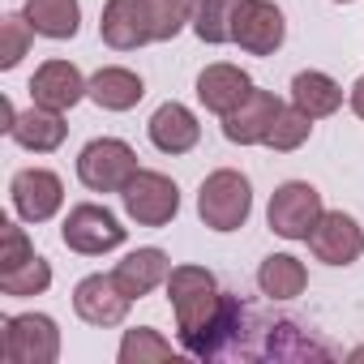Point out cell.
Masks as SVG:
<instances>
[{
  "label": "cell",
  "mask_w": 364,
  "mask_h": 364,
  "mask_svg": "<svg viewBox=\"0 0 364 364\" xmlns=\"http://www.w3.org/2000/svg\"><path fill=\"white\" fill-rule=\"evenodd\" d=\"M253 215V185L236 167H219L198 189V219L210 232H240Z\"/></svg>",
  "instance_id": "6da1fadb"
},
{
  "label": "cell",
  "mask_w": 364,
  "mask_h": 364,
  "mask_svg": "<svg viewBox=\"0 0 364 364\" xmlns=\"http://www.w3.org/2000/svg\"><path fill=\"white\" fill-rule=\"evenodd\" d=\"M0 351L9 364H56L60 360V326L48 313H18L0 321Z\"/></svg>",
  "instance_id": "7a4b0ae2"
},
{
  "label": "cell",
  "mask_w": 364,
  "mask_h": 364,
  "mask_svg": "<svg viewBox=\"0 0 364 364\" xmlns=\"http://www.w3.org/2000/svg\"><path fill=\"white\" fill-rule=\"evenodd\" d=\"M137 176V150L120 137H95L77 154V180L90 193H120Z\"/></svg>",
  "instance_id": "3957f363"
},
{
  "label": "cell",
  "mask_w": 364,
  "mask_h": 364,
  "mask_svg": "<svg viewBox=\"0 0 364 364\" xmlns=\"http://www.w3.org/2000/svg\"><path fill=\"white\" fill-rule=\"evenodd\" d=\"M120 202H124V215L137 228H167L180 215L176 180L163 176V171H150V167H137V176L120 189Z\"/></svg>",
  "instance_id": "277c9868"
},
{
  "label": "cell",
  "mask_w": 364,
  "mask_h": 364,
  "mask_svg": "<svg viewBox=\"0 0 364 364\" xmlns=\"http://www.w3.org/2000/svg\"><path fill=\"white\" fill-rule=\"evenodd\" d=\"M321 215H326L321 193L309 185V180H283V185L270 193V206H266V223L283 240H309V232L317 228Z\"/></svg>",
  "instance_id": "5b68a950"
},
{
  "label": "cell",
  "mask_w": 364,
  "mask_h": 364,
  "mask_svg": "<svg viewBox=\"0 0 364 364\" xmlns=\"http://www.w3.org/2000/svg\"><path fill=\"white\" fill-rule=\"evenodd\" d=\"M124 236H129V232L120 228V219H116L107 206H95V202L73 206V210L65 215V223H60L65 249H73V253H82V257H103V253L120 249Z\"/></svg>",
  "instance_id": "8992f818"
},
{
  "label": "cell",
  "mask_w": 364,
  "mask_h": 364,
  "mask_svg": "<svg viewBox=\"0 0 364 364\" xmlns=\"http://www.w3.org/2000/svg\"><path fill=\"white\" fill-rule=\"evenodd\" d=\"M9 198L22 223H48L65 206V180L52 167H22L9 180Z\"/></svg>",
  "instance_id": "52a82bcc"
},
{
  "label": "cell",
  "mask_w": 364,
  "mask_h": 364,
  "mask_svg": "<svg viewBox=\"0 0 364 364\" xmlns=\"http://www.w3.org/2000/svg\"><path fill=\"white\" fill-rule=\"evenodd\" d=\"M287 39V22L283 9L274 0H240V14H236V35L232 43L249 56H274Z\"/></svg>",
  "instance_id": "ba28073f"
},
{
  "label": "cell",
  "mask_w": 364,
  "mask_h": 364,
  "mask_svg": "<svg viewBox=\"0 0 364 364\" xmlns=\"http://www.w3.org/2000/svg\"><path fill=\"white\" fill-rule=\"evenodd\" d=\"M129 304L133 296H124V287L116 283V274H86L77 287H73V313L86 321V326H120L129 317Z\"/></svg>",
  "instance_id": "9c48e42d"
},
{
  "label": "cell",
  "mask_w": 364,
  "mask_h": 364,
  "mask_svg": "<svg viewBox=\"0 0 364 364\" xmlns=\"http://www.w3.org/2000/svg\"><path fill=\"white\" fill-rule=\"evenodd\" d=\"M309 249L326 266H351L364 253V228L347 210H326L317 219V228L309 232Z\"/></svg>",
  "instance_id": "30bf717a"
},
{
  "label": "cell",
  "mask_w": 364,
  "mask_h": 364,
  "mask_svg": "<svg viewBox=\"0 0 364 364\" xmlns=\"http://www.w3.org/2000/svg\"><path fill=\"white\" fill-rule=\"evenodd\" d=\"M90 90V77H82V69L73 60H43L31 77V103L52 107V112H69L77 107Z\"/></svg>",
  "instance_id": "8fae6325"
},
{
  "label": "cell",
  "mask_w": 364,
  "mask_h": 364,
  "mask_svg": "<svg viewBox=\"0 0 364 364\" xmlns=\"http://www.w3.org/2000/svg\"><path fill=\"white\" fill-rule=\"evenodd\" d=\"M99 35H103V43L116 48V52H137V48L154 43L146 0H103Z\"/></svg>",
  "instance_id": "7c38bea8"
},
{
  "label": "cell",
  "mask_w": 364,
  "mask_h": 364,
  "mask_svg": "<svg viewBox=\"0 0 364 364\" xmlns=\"http://www.w3.org/2000/svg\"><path fill=\"white\" fill-rule=\"evenodd\" d=\"M283 112V103L274 99V90H249V99L223 116V137L232 146H266V133L274 124V116Z\"/></svg>",
  "instance_id": "4fadbf2b"
},
{
  "label": "cell",
  "mask_w": 364,
  "mask_h": 364,
  "mask_svg": "<svg viewBox=\"0 0 364 364\" xmlns=\"http://www.w3.org/2000/svg\"><path fill=\"white\" fill-rule=\"evenodd\" d=\"M249 90H253V77H249L240 65L219 60V65H206V69L198 73V103H202L206 112H215V116L236 112V107L249 99Z\"/></svg>",
  "instance_id": "5bb4252c"
},
{
  "label": "cell",
  "mask_w": 364,
  "mask_h": 364,
  "mask_svg": "<svg viewBox=\"0 0 364 364\" xmlns=\"http://www.w3.org/2000/svg\"><path fill=\"white\" fill-rule=\"evenodd\" d=\"M146 133H150L154 150H163V154H189V150L202 141V124H198V116H193L185 103H176V99H167V103L154 107Z\"/></svg>",
  "instance_id": "9a60e30c"
},
{
  "label": "cell",
  "mask_w": 364,
  "mask_h": 364,
  "mask_svg": "<svg viewBox=\"0 0 364 364\" xmlns=\"http://www.w3.org/2000/svg\"><path fill=\"white\" fill-rule=\"evenodd\" d=\"M112 274H116V283L124 287V296L141 300V296H150L154 287H163V283H167L171 262H167V253H163V249L146 245V249L124 253V257L116 262V270H112Z\"/></svg>",
  "instance_id": "2e32d148"
},
{
  "label": "cell",
  "mask_w": 364,
  "mask_h": 364,
  "mask_svg": "<svg viewBox=\"0 0 364 364\" xmlns=\"http://www.w3.org/2000/svg\"><path fill=\"white\" fill-rule=\"evenodd\" d=\"M9 137L22 146V150H35V154H52L65 146L69 137V124H65V112H52V107H39L31 103V112H18Z\"/></svg>",
  "instance_id": "e0dca14e"
},
{
  "label": "cell",
  "mask_w": 364,
  "mask_h": 364,
  "mask_svg": "<svg viewBox=\"0 0 364 364\" xmlns=\"http://www.w3.org/2000/svg\"><path fill=\"white\" fill-rule=\"evenodd\" d=\"M103 112H129V107H137L141 103V95H146V82L133 73V69H124V65H107V69H99L95 77H90V90H86Z\"/></svg>",
  "instance_id": "ac0fdd59"
},
{
  "label": "cell",
  "mask_w": 364,
  "mask_h": 364,
  "mask_svg": "<svg viewBox=\"0 0 364 364\" xmlns=\"http://www.w3.org/2000/svg\"><path fill=\"white\" fill-rule=\"evenodd\" d=\"M291 103L300 112H309L313 120H326L343 107V86L321 69H304V73L291 77Z\"/></svg>",
  "instance_id": "d6986e66"
},
{
  "label": "cell",
  "mask_w": 364,
  "mask_h": 364,
  "mask_svg": "<svg viewBox=\"0 0 364 364\" xmlns=\"http://www.w3.org/2000/svg\"><path fill=\"white\" fill-rule=\"evenodd\" d=\"M22 14L43 39H73L82 31V0H26Z\"/></svg>",
  "instance_id": "ffe728a7"
},
{
  "label": "cell",
  "mask_w": 364,
  "mask_h": 364,
  "mask_svg": "<svg viewBox=\"0 0 364 364\" xmlns=\"http://www.w3.org/2000/svg\"><path fill=\"white\" fill-rule=\"evenodd\" d=\"M257 287H262V296H270V300H296V296H304V287H309V270H304V262L291 257V253H270V257L257 266Z\"/></svg>",
  "instance_id": "44dd1931"
},
{
  "label": "cell",
  "mask_w": 364,
  "mask_h": 364,
  "mask_svg": "<svg viewBox=\"0 0 364 364\" xmlns=\"http://www.w3.org/2000/svg\"><path fill=\"white\" fill-rule=\"evenodd\" d=\"M236 14H240V0H198V14H193V35L210 48L232 43L236 35Z\"/></svg>",
  "instance_id": "7402d4cb"
},
{
  "label": "cell",
  "mask_w": 364,
  "mask_h": 364,
  "mask_svg": "<svg viewBox=\"0 0 364 364\" xmlns=\"http://www.w3.org/2000/svg\"><path fill=\"white\" fill-rule=\"evenodd\" d=\"M150 9V31H154V43H171L185 26H193V14H198V0H146Z\"/></svg>",
  "instance_id": "603a6c76"
},
{
  "label": "cell",
  "mask_w": 364,
  "mask_h": 364,
  "mask_svg": "<svg viewBox=\"0 0 364 364\" xmlns=\"http://www.w3.org/2000/svg\"><path fill=\"white\" fill-rule=\"evenodd\" d=\"M309 137H313V116L300 112L296 103H291V107L283 103V112L274 116V124H270V133H266V146L279 150V154H291V150H300Z\"/></svg>",
  "instance_id": "cb8c5ba5"
},
{
  "label": "cell",
  "mask_w": 364,
  "mask_h": 364,
  "mask_svg": "<svg viewBox=\"0 0 364 364\" xmlns=\"http://www.w3.org/2000/svg\"><path fill=\"white\" fill-rule=\"evenodd\" d=\"M116 355H120V364H159V360H171L176 351L154 326H137V330H124Z\"/></svg>",
  "instance_id": "d4e9b609"
},
{
  "label": "cell",
  "mask_w": 364,
  "mask_h": 364,
  "mask_svg": "<svg viewBox=\"0 0 364 364\" xmlns=\"http://www.w3.org/2000/svg\"><path fill=\"white\" fill-rule=\"evenodd\" d=\"M52 287V266H48V257H26L18 270H5L0 274V291L5 296H14V300H26V296H43Z\"/></svg>",
  "instance_id": "484cf974"
},
{
  "label": "cell",
  "mask_w": 364,
  "mask_h": 364,
  "mask_svg": "<svg viewBox=\"0 0 364 364\" xmlns=\"http://www.w3.org/2000/svg\"><path fill=\"white\" fill-rule=\"evenodd\" d=\"M31 43H35V26L26 22V14H5L0 18V69L5 73L22 65Z\"/></svg>",
  "instance_id": "4316f807"
},
{
  "label": "cell",
  "mask_w": 364,
  "mask_h": 364,
  "mask_svg": "<svg viewBox=\"0 0 364 364\" xmlns=\"http://www.w3.org/2000/svg\"><path fill=\"white\" fill-rule=\"evenodd\" d=\"M0 240H5V249H0V274H5V270H18L26 257H35V245L26 240V232H22L14 219L0 223Z\"/></svg>",
  "instance_id": "83f0119b"
},
{
  "label": "cell",
  "mask_w": 364,
  "mask_h": 364,
  "mask_svg": "<svg viewBox=\"0 0 364 364\" xmlns=\"http://www.w3.org/2000/svg\"><path fill=\"white\" fill-rule=\"evenodd\" d=\"M347 103H351V112L364 120V73H360V77H355V86L347 90Z\"/></svg>",
  "instance_id": "f1b7e54d"
},
{
  "label": "cell",
  "mask_w": 364,
  "mask_h": 364,
  "mask_svg": "<svg viewBox=\"0 0 364 364\" xmlns=\"http://www.w3.org/2000/svg\"><path fill=\"white\" fill-rule=\"evenodd\" d=\"M351 360H364V347H355V351H351Z\"/></svg>",
  "instance_id": "f546056e"
},
{
  "label": "cell",
  "mask_w": 364,
  "mask_h": 364,
  "mask_svg": "<svg viewBox=\"0 0 364 364\" xmlns=\"http://www.w3.org/2000/svg\"><path fill=\"white\" fill-rule=\"evenodd\" d=\"M334 5H355V0H334Z\"/></svg>",
  "instance_id": "4dcf8cb0"
}]
</instances>
